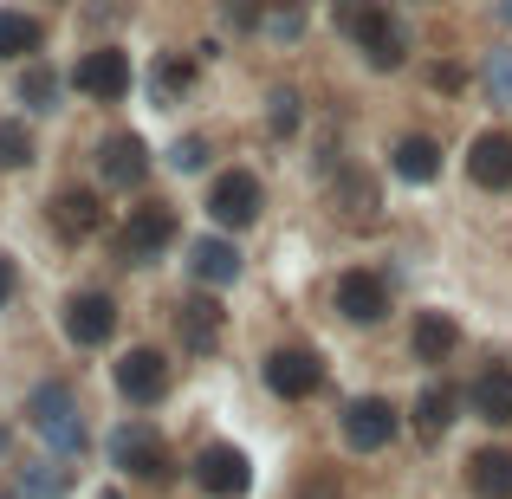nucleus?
<instances>
[{"label":"nucleus","mask_w":512,"mask_h":499,"mask_svg":"<svg viewBox=\"0 0 512 499\" xmlns=\"http://www.w3.org/2000/svg\"><path fill=\"white\" fill-rule=\"evenodd\" d=\"M467 409L480 422H512V363H480V376L467 383Z\"/></svg>","instance_id":"18"},{"label":"nucleus","mask_w":512,"mask_h":499,"mask_svg":"<svg viewBox=\"0 0 512 499\" xmlns=\"http://www.w3.org/2000/svg\"><path fill=\"white\" fill-rule=\"evenodd\" d=\"M292 499H350V487L331 474V467H312V474L292 480Z\"/></svg>","instance_id":"30"},{"label":"nucleus","mask_w":512,"mask_h":499,"mask_svg":"<svg viewBox=\"0 0 512 499\" xmlns=\"http://www.w3.org/2000/svg\"><path fill=\"white\" fill-rule=\"evenodd\" d=\"M104 448H111V467H124L143 487H169L175 480V461H169L163 435H156V422H117Z\"/></svg>","instance_id":"2"},{"label":"nucleus","mask_w":512,"mask_h":499,"mask_svg":"<svg viewBox=\"0 0 512 499\" xmlns=\"http://www.w3.org/2000/svg\"><path fill=\"white\" fill-rule=\"evenodd\" d=\"M72 85L85 91L91 104H117V98L130 91V52H124V46H91L85 59H78Z\"/></svg>","instance_id":"14"},{"label":"nucleus","mask_w":512,"mask_h":499,"mask_svg":"<svg viewBox=\"0 0 512 499\" xmlns=\"http://www.w3.org/2000/svg\"><path fill=\"white\" fill-rule=\"evenodd\" d=\"M46 46V26L20 7H0V59H33Z\"/></svg>","instance_id":"23"},{"label":"nucleus","mask_w":512,"mask_h":499,"mask_svg":"<svg viewBox=\"0 0 512 499\" xmlns=\"http://www.w3.org/2000/svg\"><path fill=\"white\" fill-rule=\"evenodd\" d=\"M13 98H20L33 117H52V111H59V98H65V78L52 72V65H26V72H20V91H13Z\"/></svg>","instance_id":"24"},{"label":"nucleus","mask_w":512,"mask_h":499,"mask_svg":"<svg viewBox=\"0 0 512 499\" xmlns=\"http://www.w3.org/2000/svg\"><path fill=\"white\" fill-rule=\"evenodd\" d=\"M195 487L208 499H247V487H253L247 454H240L234 441H208V448L195 454Z\"/></svg>","instance_id":"12"},{"label":"nucleus","mask_w":512,"mask_h":499,"mask_svg":"<svg viewBox=\"0 0 512 499\" xmlns=\"http://www.w3.org/2000/svg\"><path fill=\"white\" fill-rule=\"evenodd\" d=\"M389 169H396L409 188H428L441 175V143L422 137V130H402V137L389 143Z\"/></svg>","instance_id":"19"},{"label":"nucleus","mask_w":512,"mask_h":499,"mask_svg":"<svg viewBox=\"0 0 512 499\" xmlns=\"http://www.w3.org/2000/svg\"><path fill=\"white\" fill-rule=\"evenodd\" d=\"M169 240H175V208L163 195L137 201V208L124 214V227H117V260H124V266H150Z\"/></svg>","instance_id":"4"},{"label":"nucleus","mask_w":512,"mask_h":499,"mask_svg":"<svg viewBox=\"0 0 512 499\" xmlns=\"http://www.w3.org/2000/svg\"><path fill=\"white\" fill-rule=\"evenodd\" d=\"M26 422H33V435L46 441L59 461H72L78 448H85V422H78V396L72 383H59V376H46V383H33V396H26Z\"/></svg>","instance_id":"1"},{"label":"nucleus","mask_w":512,"mask_h":499,"mask_svg":"<svg viewBox=\"0 0 512 499\" xmlns=\"http://www.w3.org/2000/svg\"><path fill=\"white\" fill-rule=\"evenodd\" d=\"M467 182L487 188V195H506L512 188V130H480L467 143Z\"/></svg>","instance_id":"15"},{"label":"nucleus","mask_w":512,"mask_h":499,"mask_svg":"<svg viewBox=\"0 0 512 499\" xmlns=\"http://www.w3.org/2000/svg\"><path fill=\"white\" fill-rule=\"evenodd\" d=\"M461 389H448V383H435V389H422V402H415V428H422V435L428 441H435L441 435V428H448L454 422V409H461Z\"/></svg>","instance_id":"26"},{"label":"nucleus","mask_w":512,"mask_h":499,"mask_svg":"<svg viewBox=\"0 0 512 499\" xmlns=\"http://www.w3.org/2000/svg\"><path fill=\"white\" fill-rule=\"evenodd\" d=\"M467 493L474 499H512V448H474L467 454Z\"/></svg>","instance_id":"21"},{"label":"nucleus","mask_w":512,"mask_h":499,"mask_svg":"<svg viewBox=\"0 0 512 499\" xmlns=\"http://www.w3.org/2000/svg\"><path fill=\"white\" fill-rule=\"evenodd\" d=\"M13 292H20V266H13V253H0V312L13 305Z\"/></svg>","instance_id":"33"},{"label":"nucleus","mask_w":512,"mask_h":499,"mask_svg":"<svg viewBox=\"0 0 512 499\" xmlns=\"http://www.w3.org/2000/svg\"><path fill=\"white\" fill-rule=\"evenodd\" d=\"M46 227H52L59 240H72V247L98 240V234H104V195H98V188H85V182L59 188V195L46 201Z\"/></svg>","instance_id":"7"},{"label":"nucleus","mask_w":512,"mask_h":499,"mask_svg":"<svg viewBox=\"0 0 512 499\" xmlns=\"http://www.w3.org/2000/svg\"><path fill=\"white\" fill-rule=\"evenodd\" d=\"M396 428H402V415H396V402H383V396H357V402H344V415H338V435H344L350 454H383L389 441H396Z\"/></svg>","instance_id":"6"},{"label":"nucleus","mask_w":512,"mask_h":499,"mask_svg":"<svg viewBox=\"0 0 512 499\" xmlns=\"http://www.w3.org/2000/svg\"><path fill=\"white\" fill-rule=\"evenodd\" d=\"M350 46L363 52V65L370 72H402V59H409V33H402V20L389 7H376V0H363V7H350Z\"/></svg>","instance_id":"3"},{"label":"nucleus","mask_w":512,"mask_h":499,"mask_svg":"<svg viewBox=\"0 0 512 499\" xmlns=\"http://www.w3.org/2000/svg\"><path fill=\"white\" fill-rule=\"evenodd\" d=\"M111 376H117V396H124L130 409H156V402L169 396V357H163V350H150V344L124 350Z\"/></svg>","instance_id":"9"},{"label":"nucleus","mask_w":512,"mask_h":499,"mask_svg":"<svg viewBox=\"0 0 512 499\" xmlns=\"http://www.w3.org/2000/svg\"><path fill=\"white\" fill-rule=\"evenodd\" d=\"M260 208H266V188H260V175H253V169H221L208 182V221L227 227V234L253 227V221H260Z\"/></svg>","instance_id":"5"},{"label":"nucleus","mask_w":512,"mask_h":499,"mask_svg":"<svg viewBox=\"0 0 512 499\" xmlns=\"http://www.w3.org/2000/svg\"><path fill=\"white\" fill-rule=\"evenodd\" d=\"M188 85H195V59H163V65L150 72V98H156V104L182 98Z\"/></svg>","instance_id":"28"},{"label":"nucleus","mask_w":512,"mask_h":499,"mask_svg":"<svg viewBox=\"0 0 512 499\" xmlns=\"http://www.w3.org/2000/svg\"><path fill=\"white\" fill-rule=\"evenodd\" d=\"M331 208H338L344 221H376V214H383V188L363 169H331Z\"/></svg>","instance_id":"20"},{"label":"nucleus","mask_w":512,"mask_h":499,"mask_svg":"<svg viewBox=\"0 0 512 499\" xmlns=\"http://www.w3.org/2000/svg\"><path fill=\"white\" fill-rule=\"evenodd\" d=\"M266 124H273V137H299L305 111H299V91H292V85H279L273 98H266Z\"/></svg>","instance_id":"29"},{"label":"nucleus","mask_w":512,"mask_h":499,"mask_svg":"<svg viewBox=\"0 0 512 499\" xmlns=\"http://www.w3.org/2000/svg\"><path fill=\"white\" fill-rule=\"evenodd\" d=\"M338 318L344 325H363V331H376L389 318V279L383 273H370V266H350V273H338Z\"/></svg>","instance_id":"10"},{"label":"nucleus","mask_w":512,"mask_h":499,"mask_svg":"<svg viewBox=\"0 0 512 499\" xmlns=\"http://www.w3.org/2000/svg\"><path fill=\"white\" fill-rule=\"evenodd\" d=\"M428 78H435V91H461V85H467V72H461V65H435Z\"/></svg>","instance_id":"34"},{"label":"nucleus","mask_w":512,"mask_h":499,"mask_svg":"<svg viewBox=\"0 0 512 499\" xmlns=\"http://www.w3.org/2000/svg\"><path fill=\"white\" fill-rule=\"evenodd\" d=\"M454 350H461V325H454V312H415V325H409V357L415 363L441 370V363H454Z\"/></svg>","instance_id":"17"},{"label":"nucleus","mask_w":512,"mask_h":499,"mask_svg":"<svg viewBox=\"0 0 512 499\" xmlns=\"http://www.w3.org/2000/svg\"><path fill=\"white\" fill-rule=\"evenodd\" d=\"M188 279H195L201 292L234 286V279H240V247H234V240H221V234H201L195 247H188Z\"/></svg>","instance_id":"16"},{"label":"nucleus","mask_w":512,"mask_h":499,"mask_svg":"<svg viewBox=\"0 0 512 499\" xmlns=\"http://www.w3.org/2000/svg\"><path fill=\"white\" fill-rule=\"evenodd\" d=\"M487 91H493V104H512V46H500L487 59Z\"/></svg>","instance_id":"31"},{"label":"nucleus","mask_w":512,"mask_h":499,"mask_svg":"<svg viewBox=\"0 0 512 499\" xmlns=\"http://www.w3.org/2000/svg\"><path fill=\"white\" fill-rule=\"evenodd\" d=\"M0 454H7V422H0Z\"/></svg>","instance_id":"35"},{"label":"nucleus","mask_w":512,"mask_h":499,"mask_svg":"<svg viewBox=\"0 0 512 499\" xmlns=\"http://www.w3.org/2000/svg\"><path fill=\"white\" fill-rule=\"evenodd\" d=\"M33 130L20 124V117H0V175H20V169H33Z\"/></svg>","instance_id":"27"},{"label":"nucleus","mask_w":512,"mask_h":499,"mask_svg":"<svg viewBox=\"0 0 512 499\" xmlns=\"http://www.w3.org/2000/svg\"><path fill=\"white\" fill-rule=\"evenodd\" d=\"M91 163H98L104 188H143V182H150V150H143L137 130H111V137H98Z\"/></svg>","instance_id":"13"},{"label":"nucleus","mask_w":512,"mask_h":499,"mask_svg":"<svg viewBox=\"0 0 512 499\" xmlns=\"http://www.w3.org/2000/svg\"><path fill=\"white\" fill-rule=\"evenodd\" d=\"M260 376H266V389H273L279 402H305V396H318V383H325V357L286 344V350H273V357L260 363Z\"/></svg>","instance_id":"11"},{"label":"nucleus","mask_w":512,"mask_h":499,"mask_svg":"<svg viewBox=\"0 0 512 499\" xmlns=\"http://www.w3.org/2000/svg\"><path fill=\"white\" fill-rule=\"evenodd\" d=\"M0 499H13V493H0Z\"/></svg>","instance_id":"36"},{"label":"nucleus","mask_w":512,"mask_h":499,"mask_svg":"<svg viewBox=\"0 0 512 499\" xmlns=\"http://www.w3.org/2000/svg\"><path fill=\"white\" fill-rule=\"evenodd\" d=\"M65 493H72V467H65L59 454L20 467V499H65Z\"/></svg>","instance_id":"25"},{"label":"nucleus","mask_w":512,"mask_h":499,"mask_svg":"<svg viewBox=\"0 0 512 499\" xmlns=\"http://www.w3.org/2000/svg\"><path fill=\"white\" fill-rule=\"evenodd\" d=\"M65 337H72L78 350H104L117 337V299L104 286H85V292H72V299H65Z\"/></svg>","instance_id":"8"},{"label":"nucleus","mask_w":512,"mask_h":499,"mask_svg":"<svg viewBox=\"0 0 512 499\" xmlns=\"http://www.w3.org/2000/svg\"><path fill=\"white\" fill-rule=\"evenodd\" d=\"M175 318H182V344L195 350V357H208V350L221 344V305H214V299H201V292H195Z\"/></svg>","instance_id":"22"},{"label":"nucleus","mask_w":512,"mask_h":499,"mask_svg":"<svg viewBox=\"0 0 512 499\" xmlns=\"http://www.w3.org/2000/svg\"><path fill=\"white\" fill-rule=\"evenodd\" d=\"M201 163H208V137H182L169 150V169H182V175H195Z\"/></svg>","instance_id":"32"}]
</instances>
